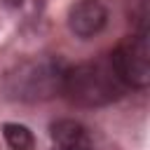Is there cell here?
<instances>
[{
    "label": "cell",
    "instance_id": "obj_5",
    "mask_svg": "<svg viewBox=\"0 0 150 150\" xmlns=\"http://www.w3.org/2000/svg\"><path fill=\"white\" fill-rule=\"evenodd\" d=\"M54 150H91V138L84 124L75 120H59L49 127Z\"/></svg>",
    "mask_w": 150,
    "mask_h": 150
},
{
    "label": "cell",
    "instance_id": "obj_1",
    "mask_svg": "<svg viewBox=\"0 0 150 150\" xmlns=\"http://www.w3.org/2000/svg\"><path fill=\"white\" fill-rule=\"evenodd\" d=\"M61 91L70 103L82 108H101L117 101L124 94V84L115 75L110 61H87L66 68Z\"/></svg>",
    "mask_w": 150,
    "mask_h": 150
},
{
    "label": "cell",
    "instance_id": "obj_7",
    "mask_svg": "<svg viewBox=\"0 0 150 150\" xmlns=\"http://www.w3.org/2000/svg\"><path fill=\"white\" fill-rule=\"evenodd\" d=\"M131 23L136 33L148 35V0H131Z\"/></svg>",
    "mask_w": 150,
    "mask_h": 150
},
{
    "label": "cell",
    "instance_id": "obj_4",
    "mask_svg": "<svg viewBox=\"0 0 150 150\" xmlns=\"http://www.w3.org/2000/svg\"><path fill=\"white\" fill-rule=\"evenodd\" d=\"M108 23V7L103 0H77L68 9V28L77 38H94Z\"/></svg>",
    "mask_w": 150,
    "mask_h": 150
},
{
    "label": "cell",
    "instance_id": "obj_2",
    "mask_svg": "<svg viewBox=\"0 0 150 150\" xmlns=\"http://www.w3.org/2000/svg\"><path fill=\"white\" fill-rule=\"evenodd\" d=\"M66 66L59 59H26L9 68L2 77V89L9 98L45 101L63 87Z\"/></svg>",
    "mask_w": 150,
    "mask_h": 150
},
{
    "label": "cell",
    "instance_id": "obj_8",
    "mask_svg": "<svg viewBox=\"0 0 150 150\" xmlns=\"http://www.w3.org/2000/svg\"><path fill=\"white\" fill-rule=\"evenodd\" d=\"M16 2H21V0H16Z\"/></svg>",
    "mask_w": 150,
    "mask_h": 150
},
{
    "label": "cell",
    "instance_id": "obj_3",
    "mask_svg": "<svg viewBox=\"0 0 150 150\" xmlns=\"http://www.w3.org/2000/svg\"><path fill=\"white\" fill-rule=\"evenodd\" d=\"M110 66L124 87L145 89L150 84V45L148 35L134 33L117 42L110 54Z\"/></svg>",
    "mask_w": 150,
    "mask_h": 150
},
{
    "label": "cell",
    "instance_id": "obj_6",
    "mask_svg": "<svg viewBox=\"0 0 150 150\" xmlns=\"http://www.w3.org/2000/svg\"><path fill=\"white\" fill-rule=\"evenodd\" d=\"M2 136L7 141V145L12 150H33L35 148V138L33 131L26 124H16V122H5L2 124Z\"/></svg>",
    "mask_w": 150,
    "mask_h": 150
}]
</instances>
